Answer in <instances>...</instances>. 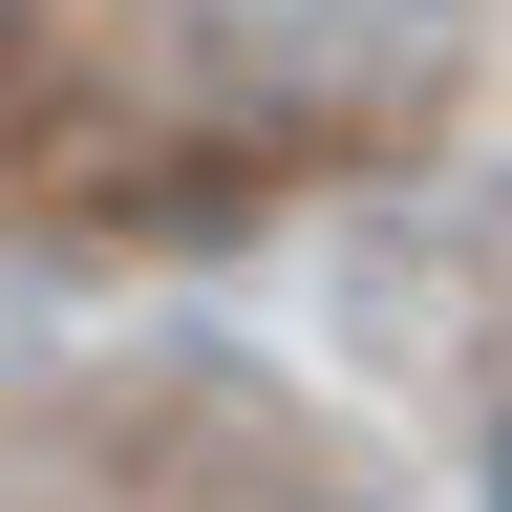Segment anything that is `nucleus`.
Returning <instances> with one entry per match:
<instances>
[{
	"label": "nucleus",
	"mask_w": 512,
	"mask_h": 512,
	"mask_svg": "<svg viewBox=\"0 0 512 512\" xmlns=\"http://www.w3.org/2000/svg\"><path fill=\"white\" fill-rule=\"evenodd\" d=\"M299 512H363V491H299Z\"/></svg>",
	"instance_id": "nucleus-3"
},
{
	"label": "nucleus",
	"mask_w": 512,
	"mask_h": 512,
	"mask_svg": "<svg viewBox=\"0 0 512 512\" xmlns=\"http://www.w3.org/2000/svg\"><path fill=\"white\" fill-rule=\"evenodd\" d=\"M235 64V107L278 128H406L448 64H470V0H192Z\"/></svg>",
	"instance_id": "nucleus-1"
},
{
	"label": "nucleus",
	"mask_w": 512,
	"mask_h": 512,
	"mask_svg": "<svg viewBox=\"0 0 512 512\" xmlns=\"http://www.w3.org/2000/svg\"><path fill=\"white\" fill-rule=\"evenodd\" d=\"M491 491H512V448H491Z\"/></svg>",
	"instance_id": "nucleus-4"
},
{
	"label": "nucleus",
	"mask_w": 512,
	"mask_h": 512,
	"mask_svg": "<svg viewBox=\"0 0 512 512\" xmlns=\"http://www.w3.org/2000/svg\"><path fill=\"white\" fill-rule=\"evenodd\" d=\"M0 64H22V0H0Z\"/></svg>",
	"instance_id": "nucleus-2"
}]
</instances>
